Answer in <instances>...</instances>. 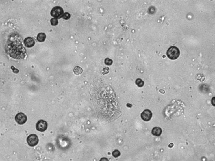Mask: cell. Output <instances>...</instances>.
<instances>
[{"label": "cell", "instance_id": "cell-1", "mask_svg": "<svg viewBox=\"0 0 215 161\" xmlns=\"http://www.w3.org/2000/svg\"><path fill=\"white\" fill-rule=\"evenodd\" d=\"M20 39L21 38L17 34H12L7 41L6 52L15 59H23L25 56L26 51Z\"/></svg>", "mask_w": 215, "mask_h": 161}, {"label": "cell", "instance_id": "cell-2", "mask_svg": "<svg viewBox=\"0 0 215 161\" xmlns=\"http://www.w3.org/2000/svg\"><path fill=\"white\" fill-rule=\"evenodd\" d=\"M179 49L175 46L170 47L167 51V55L171 60H176L179 57Z\"/></svg>", "mask_w": 215, "mask_h": 161}, {"label": "cell", "instance_id": "cell-3", "mask_svg": "<svg viewBox=\"0 0 215 161\" xmlns=\"http://www.w3.org/2000/svg\"><path fill=\"white\" fill-rule=\"evenodd\" d=\"M64 10L60 6H55L52 9L51 12V16L56 19H60L62 17Z\"/></svg>", "mask_w": 215, "mask_h": 161}, {"label": "cell", "instance_id": "cell-4", "mask_svg": "<svg viewBox=\"0 0 215 161\" xmlns=\"http://www.w3.org/2000/svg\"><path fill=\"white\" fill-rule=\"evenodd\" d=\"M27 141L29 146L31 147H35L38 143V138L36 134H31L28 137Z\"/></svg>", "mask_w": 215, "mask_h": 161}, {"label": "cell", "instance_id": "cell-5", "mask_svg": "<svg viewBox=\"0 0 215 161\" xmlns=\"http://www.w3.org/2000/svg\"><path fill=\"white\" fill-rule=\"evenodd\" d=\"M36 128L40 132H44L48 128V123L45 121L40 120L36 124Z\"/></svg>", "mask_w": 215, "mask_h": 161}, {"label": "cell", "instance_id": "cell-6", "mask_svg": "<svg viewBox=\"0 0 215 161\" xmlns=\"http://www.w3.org/2000/svg\"><path fill=\"white\" fill-rule=\"evenodd\" d=\"M16 121L19 125H23L27 122V116L23 113H18L15 116Z\"/></svg>", "mask_w": 215, "mask_h": 161}, {"label": "cell", "instance_id": "cell-7", "mask_svg": "<svg viewBox=\"0 0 215 161\" xmlns=\"http://www.w3.org/2000/svg\"><path fill=\"white\" fill-rule=\"evenodd\" d=\"M142 119L144 121H149L151 119L152 117V113L148 109L144 110L143 112L141 114Z\"/></svg>", "mask_w": 215, "mask_h": 161}, {"label": "cell", "instance_id": "cell-8", "mask_svg": "<svg viewBox=\"0 0 215 161\" xmlns=\"http://www.w3.org/2000/svg\"><path fill=\"white\" fill-rule=\"evenodd\" d=\"M24 44L27 48H31L35 45V42L31 37H28L24 40Z\"/></svg>", "mask_w": 215, "mask_h": 161}, {"label": "cell", "instance_id": "cell-9", "mask_svg": "<svg viewBox=\"0 0 215 161\" xmlns=\"http://www.w3.org/2000/svg\"><path fill=\"white\" fill-rule=\"evenodd\" d=\"M162 133V130L160 128L155 127L152 130V134L155 136H159L161 135Z\"/></svg>", "mask_w": 215, "mask_h": 161}, {"label": "cell", "instance_id": "cell-10", "mask_svg": "<svg viewBox=\"0 0 215 161\" xmlns=\"http://www.w3.org/2000/svg\"><path fill=\"white\" fill-rule=\"evenodd\" d=\"M46 38V35L45 33H40L37 36V40L40 42H43Z\"/></svg>", "mask_w": 215, "mask_h": 161}, {"label": "cell", "instance_id": "cell-11", "mask_svg": "<svg viewBox=\"0 0 215 161\" xmlns=\"http://www.w3.org/2000/svg\"><path fill=\"white\" fill-rule=\"evenodd\" d=\"M74 72L75 74L79 75L82 74L83 72V69L81 67L79 66H76L74 69Z\"/></svg>", "mask_w": 215, "mask_h": 161}, {"label": "cell", "instance_id": "cell-12", "mask_svg": "<svg viewBox=\"0 0 215 161\" xmlns=\"http://www.w3.org/2000/svg\"><path fill=\"white\" fill-rule=\"evenodd\" d=\"M51 23L52 25L53 26L57 25L58 24V19L55 18H51Z\"/></svg>", "mask_w": 215, "mask_h": 161}, {"label": "cell", "instance_id": "cell-13", "mask_svg": "<svg viewBox=\"0 0 215 161\" xmlns=\"http://www.w3.org/2000/svg\"><path fill=\"white\" fill-rule=\"evenodd\" d=\"M112 155H113V157H115V158H117V157H118L120 156V152L118 150H115L114 151L112 152Z\"/></svg>", "mask_w": 215, "mask_h": 161}, {"label": "cell", "instance_id": "cell-14", "mask_svg": "<svg viewBox=\"0 0 215 161\" xmlns=\"http://www.w3.org/2000/svg\"><path fill=\"white\" fill-rule=\"evenodd\" d=\"M136 84L139 87H142L144 85V82L141 79H138L136 80Z\"/></svg>", "mask_w": 215, "mask_h": 161}, {"label": "cell", "instance_id": "cell-15", "mask_svg": "<svg viewBox=\"0 0 215 161\" xmlns=\"http://www.w3.org/2000/svg\"><path fill=\"white\" fill-rule=\"evenodd\" d=\"M62 18L65 20H68L70 18V14L66 12L64 13L62 16Z\"/></svg>", "mask_w": 215, "mask_h": 161}, {"label": "cell", "instance_id": "cell-16", "mask_svg": "<svg viewBox=\"0 0 215 161\" xmlns=\"http://www.w3.org/2000/svg\"><path fill=\"white\" fill-rule=\"evenodd\" d=\"M105 64L107 65H111L113 63V61L109 58H107L105 59Z\"/></svg>", "mask_w": 215, "mask_h": 161}, {"label": "cell", "instance_id": "cell-17", "mask_svg": "<svg viewBox=\"0 0 215 161\" xmlns=\"http://www.w3.org/2000/svg\"><path fill=\"white\" fill-rule=\"evenodd\" d=\"M100 161H109L108 159L107 158L105 157H103V158H101Z\"/></svg>", "mask_w": 215, "mask_h": 161}]
</instances>
